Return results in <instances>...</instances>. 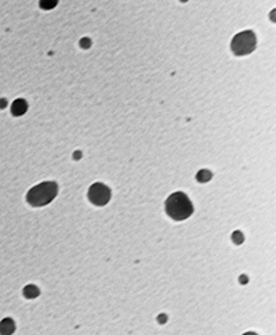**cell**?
Here are the masks:
<instances>
[{
    "label": "cell",
    "instance_id": "ba28073f",
    "mask_svg": "<svg viewBox=\"0 0 276 335\" xmlns=\"http://www.w3.org/2000/svg\"><path fill=\"white\" fill-rule=\"evenodd\" d=\"M58 0H40V7L44 8V10H50L57 6Z\"/></svg>",
    "mask_w": 276,
    "mask_h": 335
},
{
    "label": "cell",
    "instance_id": "7c38bea8",
    "mask_svg": "<svg viewBox=\"0 0 276 335\" xmlns=\"http://www.w3.org/2000/svg\"><path fill=\"white\" fill-rule=\"evenodd\" d=\"M245 335H255V334H253V333H247V334H245Z\"/></svg>",
    "mask_w": 276,
    "mask_h": 335
},
{
    "label": "cell",
    "instance_id": "52a82bcc",
    "mask_svg": "<svg viewBox=\"0 0 276 335\" xmlns=\"http://www.w3.org/2000/svg\"><path fill=\"white\" fill-rule=\"evenodd\" d=\"M210 179H212V172H209V170H206V169L200 170V172L197 173V180H199V182H202V183L209 182Z\"/></svg>",
    "mask_w": 276,
    "mask_h": 335
},
{
    "label": "cell",
    "instance_id": "7a4b0ae2",
    "mask_svg": "<svg viewBox=\"0 0 276 335\" xmlns=\"http://www.w3.org/2000/svg\"><path fill=\"white\" fill-rule=\"evenodd\" d=\"M57 190H58V187L53 182L38 184V186H35L33 189L29 190L28 195H26V200L33 207H42V205L48 204L50 201L54 198L57 195Z\"/></svg>",
    "mask_w": 276,
    "mask_h": 335
},
{
    "label": "cell",
    "instance_id": "3957f363",
    "mask_svg": "<svg viewBox=\"0 0 276 335\" xmlns=\"http://www.w3.org/2000/svg\"><path fill=\"white\" fill-rule=\"evenodd\" d=\"M254 48H255V35L252 31L237 33L231 43V48L236 56H246L252 53Z\"/></svg>",
    "mask_w": 276,
    "mask_h": 335
},
{
    "label": "cell",
    "instance_id": "9c48e42d",
    "mask_svg": "<svg viewBox=\"0 0 276 335\" xmlns=\"http://www.w3.org/2000/svg\"><path fill=\"white\" fill-rule=\"evenodd\" d=\"M25 295L29 296V298H32V296H36L38 295V288L28 287L26 289H25Z\"/></svg>",
    "mask_w": 276,
    "mask_h": 335
},
{
    "label": "cell",
    "instance_id": "5b68a950",
    "mask_svg": "<svg viewBox=\"0 0 276 335\" xmlns=\"http://www.w3.org/2000/svg\"><path fill=\"white\" fill-rule=\"evenodd\" d=\"M26 108H28V105H26V101H25V100H16V101L13 103V105H11V112H13L16 117H20V115L25 114Z\"/></svg>",
    "mask_w": 276,
    "mask_h": 335
},
{
    "label": "cell",
    "instance_id": "277c9868",
    "mask_svg": "<svg viewBox=\"0 0 276 335\" xmlns=\"http://www.w3.org/2000/svg\"><path fill=\"white\" fill-rule=\"evenodd\" d=\"M110 198V191L106 186L100 183L93 184L88 190V200L94 205H105Z\"/></svg>",
    "mask_w": 276,
    "mask_h": 335
},
{
    "label": "cell",
    "instance_id": "8fae6325",
    "mask_svg": "<svg viewBox=\"0 0 276 335\" xmlns=\"http://www.w3.org/2000/svg\"><path fill=\"white\" fill-rule=\"evenodd\" d=\"M87 45H88V46H90V40H87V39L82 40V46H83V48H86Z\"/></svg>",
    "mask_w": 276,
    "mask_h": 335
},
{
    "label": "cell",
    "instance_id": "6da1fadb",
    "mask_svg": "<svg viewBox=\"0 0 276 335\" xmlns=\"http://www.w3.org/2000/svg\"><path fill=\"white\" fill-rule=\"evenodd\" d=\"M166 212L174 220H184L193 212V207L184 192H174L166 201Z\"/></svg>",
    "mask_w": 276,
    "mask_h": 335
},
{
    "label": "cell",
    "instance_id": "8992f818",
    "mask_svg": "<svg viewBox=\"0 0 276 335\" xmlns=\"http://www.w3.org/2000/svg\"><path fill=\"white\" fill-rule=\"evenodd\" d=\"M13 330H14V324H13L11 320H4V321L1 323V326H0V331H1V334L4 335L13 333Z\"/></svg>",
    "mask_w": 276,
    "mask_h": 335
},
{
    "label": "cell",
    "instance_id": "30bf717a",
    "mask_svg": "<svg viewBox=\"0 0 276 335\" xmlns=\"http://www.w3.org/2000/svg\"><path fill=\"white\" fill-rule=\"evenodd\" d=\"M234 239H235V242H240V241H243V237H242L240 233H235L234 234Z\"/></svg>",
    "mask_w": 276,
    "mask_h": 335
}]
</instances>
